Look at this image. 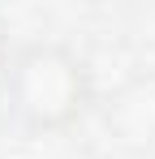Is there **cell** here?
I'll use <instances>...</instances> for the list:
<instances>
[{
	"mask_svg": "<svg viewBox=\"0 0 155 159\" xmlns=\"http://www.w3.org/2000/svg\"><path fill=\"white\" fill-rule=\"evenodd\" d=\"M4 107L22 133H60L91 107L95 86L86 60L56 39H39L13 52L4 78Z\"/></svg>",
	"mask_w": 155,
	"mask_h": 159,
	"instance_id": "6da1fadb",
	"label": "cell"
},
{
	"mask_svg": "<svg viewBox=\"0 0 155 159\" xmlns=\"http://www.w3.org/2000/svg\"><path fill=\"white\" fill-rule=\"evenodd\" d=\"M103 129L134 155H155V73H134L103 99Z\"/></svg>",
	"mask_w": 155,
	"mask_h": 159,
	"instance_id": "7a4b0ae2",
	"label": "cell"
},
{
	"mask_svg": "<svg viewBox=\"0 0 155 159\" xmlns=\"http://www.w3.org/2000/svg\"><path fill=\"white\" fill-rule=\"evenodd\" d=\"M9 60H13V48H9V26H4V17H0V78H4Z\"/></svg>",
	"mask_w": 155,
	"mask_h": 159,
	"instance_id": "3957f363",
	"label": "cell"
}]
</instances>
